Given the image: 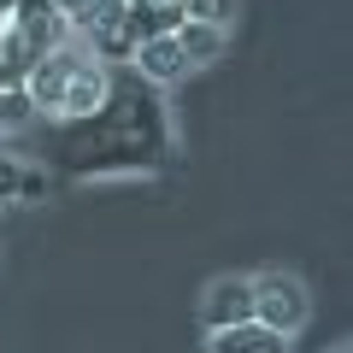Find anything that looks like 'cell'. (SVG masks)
Masks as SVG:
<instances>
[{
  "label": "cell",
  "mask_w": 353,
  "mask_h": 353,
  "mask_svg": "<svg viewBox=\"0 0 353 353\" xmlns=\"http://www.w3.org/2000/svg\"><path fill=\"white\" fill-rule=\"evenodd\" d=\"M48 153L65 176H148L171 165V124L148 83H112L83 118H53Z\"/></svg>",
  "instance_id": "6da1fadb"
},
{
  "label": "cell",
  "mask_w": 353,
  "mask_h": 353,
  "mask_svg": "<svg viewBox=\"0 0 353 353\" xmlns=\"http://www.w3.org/2000/svg\"><path fill=\"white\" fill-rule=\"evenodd\" d=\"M248 289H253V318L277 336H294L312 318V294L294 271H259V277H248Z\"/></svg>",
  "instance_id": "7a4b0ae2"
},
{
  "label": "cell",
  "mask_w": 353,
  "mask_h": 353,
  "mask_svg": "<svg viewBox=\"0 0 353 353\" xmlns=\"http://www.w3.org/2000/svg\"><path fill=\"white\" fill-rule=\"evenodd\" d=\"M130 59H136V77H141L148 88H171V83H183V77L194 71V59L183 53L176 30H171V36H141Z\"/></svg>",
  "instance_id": "3957f363"
},
{
  "label": "cell",
  "mask_w": 353,
  "mask_h": 353,
  "mask_svg": "<svg viewBox=\"0 0 353 353\" xmlns=\"http://www.w3.org/2000/svg\"><path fill=\"white\" fill-rule=\"evenodd\" d=\"M106 88H112L106 65L94 59V53H77V65H71V77H65V94H59V112H53V118H83V112H94V106L106 101Z\"/></svg>",
  "instance_id": "277c9868"
},
{
  "label": "cell",
  "mask_w": 353,
  "mask_h": 353,
  "mask_svg": "<svg viewBox=\"0 0 353 353\" xmlns=\"http://www.w3.org/2000/svg\"><path fill=\"white\" fill-rule=\"evenodd\" d=\"M253 318V289H248V277H218V283H206V294H201V324H206V336L212 330H230V324H248Z\"/></svg>",
  "instance_id": "5b68a950"
},
{
  "label": "cell",
  "mask_w": 353,
  "mask_h": 353,
  "mask_svg": "<svg viewBox=\"0 0 353 353\" xmlns=\"http://www.w3.org/2000/svg\"><path fill=\"white\" fill-rule=\"evenodd\" d=\"M212 353H289V336H277V330H265L259 318H248V324L212 330Z\"/></svg>",
  "instance_id": "8992f818"
},
{
  "label": "cell",
  "mask_w": 353,
  "mask_h": 353,
  "mask_svg": "<svg viewBox=\"0 0 353 353\" xmlns=\"http://www.w3.org/2000/svg\"><path fill=\"white\" fill-rule=\"evenodd\" d=\"M130 24H136V41L141 36H171L183 24V0H130Z\"/></svg>",
  "instance_id": "52a82bcc"
},
{
  "label": "cell",
  "mask_w": 353,
  "mask_h": 353,
  "mask_svg": "<svg viewBox=\"0 0 353 353\" xmlns=\"http://www.w3.org/2000/svg\"><path fill=\"white\" fill-rule=\"evenodd\" d=\"M176 41H183V53H189L194 65H206V59L224 53V30H218V24H194V18L176 24Z\"/></svg>",
  "instance_id": "ba28073f"
},
{
  "label": "cell",
  "mask_w": 353,
  "mask_h": 353,
  "mask_svg": "<svg viewBox=\"0 0 353 353\" xmlns=\"http://www.w3.org/2000/svg\"><path fill=\"white\" fill-rule=\"evenodd\" d=\"M30 118H36L30 88H0V130H24Z\"/></svg>",
  "instance_id": "9c48e42d"
},
{
  "label": "cell",
  "mask_w": 353,
  "mask_h": 353,
  "mask_svg": "<svg viewBox=\"0 0 353 353\" xmlns=\"http://www.w3.org/2000/svg\"><path fill=\"white\" fill-rule=\"evenodd\" d=\"M183 18H194V24H218V30H230V18H236V0H183Z\"/></svg>",
  "instance_id": "30bf717a"
},
{
  "label": "cell",
  "mask_w": 353,
  "mask_h": 353,
  "mask_svg": "<svg viewBox=\"0 0 353 353\" xmlns=\"http://www.w3.org/2000/svg\"><path fill=\"white\" fill-rule=\"evenodd\" d=\"M41 194H48V171L24 165V176H18V201H41Z\"/></svg>",
  "instance_id": "8fae6325"
},
{
  "label": "cell",
  "mask_w": 353,
  "mask_h": 353,
  "mask_svg": "<svg viewBox=\"0 0 353 353\" xmlns=\"http://www.w3.org/2000/svg\"><path fill=\"white\" fill-rule=\"evenodd\" d=\"M18 176H24V165L0 153V201H18Z\"/></svg>",
  "instance_id": "7c38bea8"
},
{
  "label": "cell",
  "mask_w": 353,
  "mask_h": 353,
  "mask_svg": "<svg viewBox=\"0 0 353 353\" xmlns=\"http://www.w3.org/2000/svg\"><path fill=\"white\" fill-rule=\"evenodd\" d=\"M6 12H12V0H0V18H6Z\"/></svg>",
  "instance_id": "4fadbf2b"
},
{
  "label": "cell",
  "mask_w": 353,
  "mask_h": 353,
  "mask_svg": "<svg viewBox=\"0 0 353 353\" xmlns=\"http://www.w3.org/2000/svg\"><path fill=\"white\" fill-rule=\"evenodd\" d=\"M0 24H6V18H0Z\"/></svg>",
  "instance_id": "5bb4252c"
}]
</instances>
